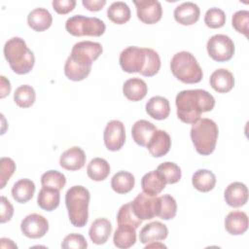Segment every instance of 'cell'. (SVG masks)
<instances>
[{"mask_svg": "<svg viewBox=\"0 0 249 249\" xmlns=\"http://www.w3.org/2000/svg\"><path fill=\"white\" fill-rule=\"evenodd\" d=\"M102 46L97 42L81 41L76 43L65 65V76L74 82L86 79L91 70V64L102 53Z\"/></svg>", "mask_w": 249, "mask_h": 249, "instance_id": "6da1fadb", "label": "cell"}, {"mask_svg": "<svg viewBox=\"0 0 249 249\" xmlns=\"http://www.w3.org/2000/svg\"><path fill=\"white\" fill-rule=\"evenodd\" d=\"M175 104L180 121L193 124L200 119L202 113L213 110L215 98L204 89H185L176 95Z\"/></svg>", "mask_w": 249, "mask_h": 249, "instance_id": "7a4b0ae2", "label": "cell"}, {"mask_svg": "<svg viewBox=\"0 0 249 249\" xmlns=\"http://www.w3.org/2000/svg\"><path fill=\"white\" fill-rule=\"evenodd\" d=\"M119 62L124 72L140 73L145 77L155 76L160 68V58L155 50L136 46L123 50Z\"/></svg>", "mask_w": 249, "mask_h": 249, "instance_id": "3957f363", "label": "cell"}, {"mask_svg": "<svg viewBox=\"0 0 249 249\" xmlns=\"http://www.w3.org/2000/svg\"><path fill=\"white\" fill-rule=\"evenodd\" d=\"M4 55L11 69L18 74L29 73L35 63L34 53L28 49L25 41L20 37H13L4 45Z\"/></svg>", "mask_w": 249, "mask_h": 249, "instance_id": "277c9868", "label": "cell"}, {"mask_svg": "<svg viewBox=\"0 0 249 249\" xmlns=\"http://www.w3.org/2000/svg\"><path fill=\"white\" fill-rule=\"evenodd\" d=\"M90 195L83 186H73L65 194V205L70 223L77 228L86 226L89 220Z\"/></svg>", "mask_w": 249, "mask_h": 249, "instance_id": "5b68a950", "label": "cell"}, {"mask_svg": "<svg viewBox=\"0 0 249 249\" xmlns=\"http://www.w3.org/2000/svg\"><path fill=\"white\" fill-rule=\"evenodd\" d=\"M218 125L208 118H202L193 124L191 139L196 152L202 156H208L215 150L218 139Z\"/></svg>", "mask_w": 249, "mask_h": 249, "instance_id": "8992f818", "label": "cell"}, {"mask_svg": "<svg viewBox=\"0 0 249 249\" xmlns=\"http://www.w3.org/2000/svg\"><path fill=\"white\" fill-rule=\"evenodd\" d=\"M170 69L175 78L185 84H196L202 79V70L196 57L189 52L182 51L173 55Z\"/></svg>", "mask_w": 249, "mask_h": 249, "instance_id": "52a82bcc", "label": "cell"}, {"mask_svg": "<svg viewBox=\"0 0 249 249\" xmlns=\"http://www.w3.org/2000/svg\"><path fill=\"white\" fill-rule=\"evenodd\" d=\"M65 28L73 36H101L106 29L103 20L82 15L70 17L65 22Z\"/></svg>", "mask_w": 249, "mask_h": 249, "instance_id": "ba28073f", "label": "cell"}, {"mask_svg": "<svg viewBox=\"0 0 249 249\" xmlns=\"http://www.w3.org/2000/svg\"><path fill=\"white\" fill-rule=\"evenodd\" d=\"M209 56L218 62L230 60L234 53L233 41L225 34L211 36L206 44Z\"/></svg>", "mask_w": 249, "mask_h": 249, "instance_id": "9c48e42d", "label": "cell"}, {"mask_svg": "<svg viewBox=\"0 0 249 249\" xmlns=\"http://www.w3.org/2000/svg\"><path fill=\"white\" fill-rule=\"evenodd\" d=\"M133 213L140 220H150L158 216L160 200L157 196L140 193L130 202Z\"/></svg>", "mask_w": 249, "mask_h": 249, "instance_id": "30bf717a", "label": "cell"}, {"mask_svg": "<svg viewBox=\"0 0 249 249\" xmlns=\"http://www.w3.org/2000/svg\"><path fill=\"white\" fill-rule=\"evenodd\" d=\"M103 139L108 150L113 152L121 150L125 142V129L123 122L119 120L110 121L105 126Z\"/></svg>", "mask_w": 249, "mask_h": 249, "instance_id": "8fae6325", "label": "cell"}, {"mask_svg": "<svg viewBox=\"0 0 249 249\" xmlns=\"http://www.w3.org/2000/svg\"><path fill=\"white\" fill-rule=\"evenodd\" d=\"M20 230L23 235L28 238H40L43 237L49 230L48 220L37 213L27 215L20 223Z\"/></svg>", "mask_w": 249, "mask_h": 249, "instance_id": "7c38bea8", "label": "cell"}, {"mask_svg": "<svg viewBox=\"0 0 249 249\" xmlns=\"http://www.w3.org/2000/svg\"><path fill=\"white\" fill-rule=\"evenodd\" d=\"M137 18L146 24L158 22L162 16V8L157 0H133Z\"/></svg>", "mask_w": 249, "mask_h": 249, "instance_id": "4fadbf2b", "label": "cell"}, {"mask_svg": "<svg viewBox=\"0 0 249 249\" xmlns=\"http://www.w3.org/2000/svg\"><path fill=\"white\" fill-rule=\"evenodd\" d=\"M171 146L169 134L162 129H157L147 144V149L155 158H160L166 155Z\"/></svg>", "mask_w": 249, "mask_h": 249, "instance_id": "5bb4252c", "label": "cell"}, {"mask_svg": "<svg viewBox=\"0 0 249 249\" xmlns=\"http://www.w3.org/2000/svg\"><path fill=\"white\" fill-rule=\"evenodd\" d=\"M85 152L77 146L71 147L64 151L59 159V164L62 168L70 171H75L84 167L86 163Z\"/></svg>", "mask_w": 249, "mask_h": 249, "instance_id": "9a60e30c", "label": "cell"}, {"mask_svg": "<svg viewBox=\"0 0 249 249\" xmlns=\"http://www.w3.org/2000/svg\"><path fill=\"white\" fill-rule=\"evenodd\" d=\"M225 201L231 207H241L248 200V189L241 182L231 183L224 193Z\"/></svg>", "mask_w": 249, "mask_h": 249, "instance_id": "2e32d148", "label": "cell"}, {"mask_svg": "<svg viewBox=\"0 0 249 249\" xmlns=\"http://www.w3.org/2000/svg\"><path fill=\"white\" fill-rule=\"evenodd\" d=\"M174 18L182 25H192L196 23L200 16L199 7L194 2H184L174 10Z\"/></svg>", "mask_w": 249, "mask_h": 249, "instance_id": "e0dca14e", "label": "cell"}, {"mask_svg": "<svg viewBox=\"0 0 249 249\" xmlns=\"http://www.w3.org/2000/svg\"><path fill=\"white\" fill-rule=\"evenodd\" d=\"M167 235H168L167 227L159 221H155L145 225L141 229L139 233V239L141 243L148 244L150 242L163 240L167 237Z\"/></svg>", "mask_w": 249, "mask_h": 249, "instance_id": "ac0fdd59", "label": "cell"}, {"mask_svg": "<svg viewBox=\"0 0 249 249\" xmlns=\"http://www.w3.org/2000/svg\"><path fill=\"white\" fill-rule=\"evenodd\" d=\"M166 181L159 170H153L146 173L141 179L143 193L149 196H157L165 188Z\"/></svg>", "mask_w": 249, "mask_h": 249, "instance_id": "d6986e66", "label": "cell"}, {"mask_svg": "<svg viewBox=\"0 0 249 249\" xmlns=\"http://www.w3.org/2000/svg\"><path fill=\"white\" fill-rule=\"evenodd\" d=\"M226 231L231 235L243 234L248 229V216L243 211H231L225 218Z\"/></svg>", "mask_w": 249, "mask_h": 249, "instance_id": "ffe728a7", "label": "cell"}, {"mask_svg": "<svg viewBox=\"0 0 249 249\" xmlns=\"http://www.w3.org/2000/svg\"><path fill=\"white\" fill-rule=\"evenodd\" d=\"M209 81L212 89L220 93L229 92L234 86V78L232 73L225 68L215 70L211 74Z\"/></svg>", "mask_w": 249, "mask_h": 249, "instance_id": "44dd1931", "label": "cell"}, {"mask_svg": "<svg viewBox=\"0 0 249 249\" xmlns=\"http://www.w3.org/2000/svg\"><path fill=\"white\" fill-rule=\"evenodd\" d=\"M112 232V225L109 220L105 218H98L92 222L89 230L90 240L97 244H104Z\"/></svg>", "mask_w": 249, "mask_h": 249, "instance_id": "7402d4cb", "label": "cell"}, {"mask_svg": "<svg viewBox=\"0 0 249 249\" xmlns=\"http://www.w3.org/2000/svg\"><path fill=\"white\" fill-rule=\"evenodd\" d=\"M158 128L151 122L146 120L136 121L131 128V135L134 142L142 147H146L152 135Z\"/></svg>", "mask_w": 249, "mask_h": 249, "instance_id": "603a6c76", "label": "cell"}, {"mask_svg": "<svg viewBox=\"0 0 249 249\" xmlns=\"http://www.w3.org/2000/svg\"><path fill=\"white\" fill-rule=\"evenodd\" d=\"M148 91L147 84L144 80L134 77L126 80L123 86L124 95L130 101L142 100Z\"/></svg>", "mask_w": 249, "mask_h": 249, "instance_id": "cb8c5ba5", "label": "cell"}, {"mask_svg": "<svg viewBox=\"0 0 249 249\" xmlns=\"http://www.w3.org/2000/svg\"><path fill=\"white\" fill-rule=\"evenodd\" d=\"M147 114L155 120H164L170 113L169 101L163 96H153L151 97L145 106Z\"/></svg>", "mask_w": 249, "mask_h": 249, "instance_id": "d4e9b609", "label": "cell"}, {"mask_svg": "<svg viewBox=\"0 0 249 249\" xmlns=\"http://www.w3.org/2000/svg\"><path fill=\"white\" fill-rule=\"evenodd\" d=\"M53 22L51 13L44 8H36L27 16V23L33 30L42 32L50 28Z\"/></svg>", "mask_w": 249, "mask_h": 249, "instance_id": "484cf974", "label": "cell"}, {"mask_svg": "<svg viewBox=\"0 0 249 249\" xmlns=\"http://www.w3.org/2000/svg\"><path fill=\"white\" fill-rule=\"evenodd\" d=\"M135 230L136 229L130 225H118L113 236L115 246L121 249H126L134 245L136 241Z\"/></svg>", "mask_w": 249, "mask_h": 249, "instance_id": "4316f807", "label": "cell"}, {"mask_svg": "<svg viewBox=\"0 0 249 249\" xmlns=\"http://www.w3.org/2000/svg\"><path fill=\"white\" fill-rule=\"evenodd\" d=\"M35 193V184L30 179H20L12 188V196L18 203H25L30 200Z\"/></svg>", "mask_w": 249, "mask_h": 249, "instance_id": "83f0119b", "label": "cell"}, {"mask_svg": "<svg viewBox=\"0 0 249 249\" xmlns=\"http://www.w3.org/2000/svg\"><path fill=\"white\" fill-rule=\"evenodd\" d=\"M59 191L50 187H42L37 196V204L46 211H53L59 205Z\"/></svg>", "mask_w": 249, "mask_h": 249, "instance_id": "f1b7e54d", "label": "cell"}, {"mask_svg": "<svg viewBox=\"0 0 249 249\" xmlns=\"http://www.w3.org/2000/svg\"><path fill=\"white\" fill-rule=\"evenodd\" d=\"M192 183L197 191L207 193L214 189L216 185V176L208 169H198L193 174Z\"/></svg>", "mask_w": 249, "mask_h": 249, "instance_id": "f546056e", "label": "cell"}, {"mask_svg": "<svg viewBox=\"0 0 249 249\" xmlns=\"http://www.w3.org/2000/svg\"><path fill=\"white\" fill-rule=\"evenodd\" d=\"M135 184L134 176L127 171H118L114 174L111 179V187L117 194H127L129 193Z\"/></svg>", "mask_w": 249, "mask_h": 249, "instance_id": "4dcf8cb0", "label": "cell"}, {"mask_svg": "<svg viewBox=\"0 0 249 249\" xmlns=\"http://www.w3.org/2000/svg\"><path fill=\"white\" fill-rule=\"evenodd\" d=\"M108 18L116 24H124L130 19L131 12L128 5L123 1L113 2L107 10Z\"/></svg>", "mask_w": 249, "mask_h": 249, "instance_id": "1f68e13d", "label": "cell"}, {"mask_svg": "<svg viewBox=\"0 0 249 249\" xmlns=\"http://www.w3.org/2000/svg\"><path fill=\"white\" fill-rule=\"evenodd\" d=\"M87 174L93 181H103L110 174V165L106 160L94 158L87 166Z\"/></svg>", "mask_w": 249, "mask_h": 249, "instance_id": "d6a6232c", "label": "cell"}, {"mask_svg": "<svg viewBox=\"0 0 249 249\" xmlns=\"http://www.w3.org/2000/svg\"><path fill=\"white\" fill-rule=\"evenodd\" d=\"M36 99L34 89L29 85L19 86L14 93V100L16 104L21 108L31 107Z\"/></svg>", "mask_w": 249, "mask_h": 249, "instance_id": "836d02e7", "label": "cell"}, {"mask_svg": "<svg viewBox=\"0 0 249 249\" xmlns=\"http://www.w3.org/2000/svg\"><path fill=\"white\" fill-rule=\"evenodd\" d=\"M160 207L158 217L162 220H171L175 217L177 212V203L173 196L170 195H162L159 196Z\"/></svg>", "mask_w": 249, "mask_h": 249, "instance_id": "e575fe53", "label": "cell"}, {"mask_svg": "<svg viewBox=\"0 0 249 249\" xmlns=\"http://www.w3.org/2000/svg\"><path fill=\"white\" fill-rule=\"evenodd\" d=\"M117 223L118 225H130L137 229L141 225L142 220L135 216V214L132 211L131 204L129 202L123 204L120 207L117 214Z\"/></svg>", "mask_w": 249, "mask_h": 249, "instance_id": "d590c367", "label": "cell"}, {"mask_svg": "<svg viewBox=\"0 0 249 249\" xmlns=\"http://www.w3.org/2000/svg\"><path fill=\"white\" fill-rule=\"evenodd\" d=\"M41 184L43 187H50L60 191L66 184V178L64 174L57 170H49L41 176Z\"/></svg>", "mask_w": 249, "mask_h": 249, "instance_id": "8d00e7d4", "label": "cell"}, {"mask_svg": "<svg viewBox=\"0 0 249 249\" xmlns=\"http://www.w3.org/2000/svg\"><path fill=\"white\" fill-rule=\"evenodd\" d=\"M157 170L163 175L167 184H175L181 179V169L172 161H164L160 163Z\"/></svg>", "mask_w": 249, "mask_h": 249, "instance_id": "74e56055", "label": "cell"}, {"mask_svg": "<svg viewBox=\"0 0 249 249\" xmlns=\"http://www.w3.org/2000/svg\"><path fill=\"white\" fill-rule=\"evenodd\" d=\"M204 23L209 28H220L226 23L225 12L219 8H210L204 16Z\"/></svg>", "mask_w": 249, "mask_h": 249, "instance_id": "f35d334b", "label": "cell"}, {"mask_svg": "<svg viewBox=\"0 0 249 249\" xmlns=\"http://www.w3.org/2000/svg\"><path fill=\"white\" fill-rule=\"evenodd\" d=\"M232 27L239 33L248 37V24H249V12L246 10H240L233 14L231 18Z\"/></svg>", "mask_w": 249, "mask_h": 249, "instance_id": "ab89813d", "label": "cell"}, {"mask_svg": "<svg viewBox=\"0 0 249 249\" xmlns=\"http://www.w3.org/2000/svg\"><path fill=\"white\" fill-rule=\"evenodd\" d=\"M16 170V163L11 158L3 157L0 160V189H3Z\"/></svg>", "mask_w": 249, "mask_h": 249, "instance_id": "60d3db41", "label": "cell"}, {"mask_svg": "<svg viewBox=\"0 0 249 249\" xmlns=\"http://www.w3.org/2000/svg\"><path fill=\"white\" fill-rule=\"evenodd\" d=\"M88 247L86 238L79 233H70L66 235L61 243V248L63 249H85Z\"/></svg>", "mask_w": 249, "mask_h": 249, "instance_id": "b9f144b4", "label": "cell"}, {"mask_svg": "<svg viewBox=\"0 0 249 249\" xmlns=\"http://www.w3.org/2000/svg\"><path fill=\"white\" fill-rule=\"evenodd\" d=\"M52 5L53 10L57 14L65 15L71 12L75 8L76 1L75 0H53Z\"/></svg>", "mask_w": 249, "mask_h": 249, "instance_id": "7bdbcfd3", "label": "cell"}, {"mask_svg": "<svg viewBox=\"0 0 249 249\" xmlns=\"http://www.w3.org/2000/svg\"><path fill=\"white\" fill-rule=\"evenodd\" d=\"M14 214V207L11 204V202L4 196H1V216H0V222L1 224H4L8 221H10Z\"/></svg>", "mask_w": 249, "mask_h": 249, "instance_id": "ee69618b", "label": "cell"}, {"mask_svg": "<svg viewBox=\"0 0 249 249\" xmlns=\"http://www.w3.org/2000/svg\"><path fill=\"white\" fill-rule=\"evenodd\" d=\"M83 6L91 12L100 11L106 4V0H83Z\"/></svg>", "mask_w": 249, "mask_h": 249, "instance_id": "f6af8a7d", "label": "cell"}, {"mask_svg": "<svg viewBox=\"0 0 249 249\" xmlns=\"http://www.w3.org/2000/svg\"><path fill=\"white\" fill-rule=\"evenodd\" d=\"M0 80H1L0 97L4 98L7 95H9V93L11 92V84H10V81L5 76H1Z\"/></svg>", "mask_w": 249, "mask_h": 249, "instance_id": "bcb514c9", "label": "cell"}, {"mask_svg": "<svg viewBox=\"0 0 249 249\" xmlns=\"http://www.w3.org/2000/svg\"><path fill=\"white\" fill-rule=\"evenodd\" d=\"M166 248V246L164 245V244H162V243H160L159 241H154V242H150V243H148L146 246H145V248L146 249H148V248Z\"/></svg>", "mask_w": 249, "mask_h": 249, "instance_id": "7dc6e473", "label": "cell"}]
</instances>
